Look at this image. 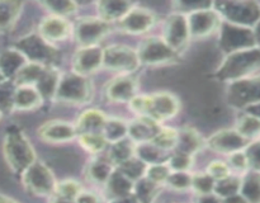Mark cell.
<instances>
[{"label":"cell","instance_id":"obj_1","mask_svg":"<svg viewBox=\"0 0 260 203\" xmlns=\"http://www.w3.org/2000/svg\"><path fill=\"white\" fill-rule=\"evenodd\" d=\"M3 154L8 166L15 174H23L36 160V152L24 132L18 126H9L3 141Z\"/></svg>","mask_w":260,"mask_h":203},{"label":"cell","instance_id":"obj_2","mask_svg":"<svg viewBox=\"0 0 260 203\" xmlns=\"http://www.w3.org/2000/svg\"><path fill=\"white\" fill-rule=\"evenodd\" d=\"M260 69V48H248L230 53L223 65L218 70L222 80L238 81L246 79L254 71Z\"/></svg>","mask_w":260,"mask_h":203},{"label":"cell","instance_id":"obj_3","mask_svg":"<svg viewBox=\"0 0 260 203\" xmlns=\"http://www.w3.org/2000/svg\"><path fill=\"white\" fill-rule=\"evenodd\" d=\"M213 7L230 24L248 28L260 22V7L254 2H220Z\"/></svg>","mask_w":260,"mask_h":203},{"label":"cell","instance_id":"obj_4","mask_svg":"<svg viewBox=\"0 0 260 203\" xmlns=\"http://www.w3.org/2000/svg\"><path fill=\"white\" fill-rule=\"evenodd\" d=\"M22 182L27 192L40 197L55 193L57 185L50 167L40 161H35L23 173Z\"/></svg>","mask_w":260,"mask_h":203},{"label":"cell","instance_id":"obj_5","mask_svg":"<svg viewBox=\"0 0 260 203\" xmlns=\"http://www.w3.org/2000/svg\"><path fill=\"white\" fill-rule=\"evenodd\" d=\"M55 98L63 103L84 104L91 98V84L85 76L70 74L62 78L56 90Z\"/></svg>","mask_w":260,"mask_h":203},{"label":"cell","instance_id":"obj_6","mask_svg":"<svg viewBox=\"0 0 260 203\" xmlns=\"http://www.w3.org/2000/svg\"><path fill=\"white\" fill-rule=\"evenodd\" d=\"M25 56L28 62L45 65L55 58V48L46 42L40 35H30L22 38L13 46Z\"/></svg>","mask_w":260,"mask_h":203},{"label":"cell","instance_id":"obj_7","mask_svg":"<svg viewBox=\"0 0 260 203\" xmlns=\"http://www.w3.org/2000/svg\"><path fill=\"white\" fill-rule=\"evenodd\" d=\"M256 43L255 33L245 27L226 23L222 25L221 32V46L228 52H238V51L253 48Z\"/></svg>","mask_w":260,"mask_h":203},{"label":"cell","instance_id":"obj_8","mask_svg":"<svg viewBox=\"0 0 260 203\" xmlns=\"http://www.w3.org/2000/svg\"><path fill=\"white\" fill-rule=\"evenodd\" d=\"M175 51L165 42L164 38H147L141 43L137 55L140 62L147 65H157V63L170 62L175 58Z\"/></svg>","mask_w":260,"mask_h":203},{"label":"cell","instance_id":"obj_9","mask_svg":"<svg viewBox=\"0 0 260 203\" xmlns=\"http://www.w3.org/2000/svg\"><path fill=\"white\" fill-rule=\"evenodd\" d=\"M140 60L136 51L127 46H111L104 50L103 65L107 69L121 73H131L139 66Z\"/></svg>","mask_w":260,"mask_h":203},{"label":"cell","instance_id":"obj_10","mask_svg":"<svg viewBox=\"0 0 260 203\" xmlns=\"http://www.w3.org/2000/svg\"><path fill=\"white\" fill-rule=\"evenodd\" d=\"M111 30L109 23L101 18H84L75 28V37L81 47H91L103 40Z\"/></svg>","mask_w":260,"mask_h":203},{"label":"cell","instance_id":"obj_11","mask_svg":"<svg viewBox=\"0 0 260 203\" xmlns=\"http://www.w3.org/2000/svg\"><path fill=\"white\" fill-rule=\"evenodd\" d=\"M229 100L235 107H249L260 101V76L234 81Z\"/></svg>","mask_w":260,"mask_h":203},{"label":"cell","instance_id":"obj_12","mask_svg":"<svg viewBox=\"0 0 260 203\" xmlns=\"http://www.w3.org/2000/svg\"><path fill=\"white\" fill-rule=\"evenodd\" d=\"M179 111V100L170 93H156L147 95V118L162 122L172 118Z\"/></svg>","mask_w":260,"mask_h":203},{"label":"cell","instance_id":"obj_13","mask_svg":"<svg viewBox=\"0 0 260 203\" xmlns=\"http://www.w3.org/2000/svg\"><path fill=\"white\" fill-rule=\"evenodd\" d=\"M211 150L220 154H235L244 151L249 146V140L241 136L235 129H221L208 139L206 142Z\"/></svg>","mask_w":260,"mask_h":203},{"label":"cell","instance_id":"obj_14","mask_svg":"<svg viewBox=\"0 0 260 203\" xmlns=\"http://www.w3.org/2000/svg\"><path fill=\"white\" fill-rule=\"evenodd\" d=\"M190 37L189 24L184 15L175 14L168 19L164 29V40L175 52L187 45Z\"/></svg>","mask_w":260,"mask_h":203},{"label":"cell","instance_id":"obj_15","mask_svg":"<svg viewBox=\"0 0 260 203\" xmlns=\"http://www.w3.org/2000/svg\"><path fill=\"white\" fill-rule=\"evenodd\" d=\"M104 51L98 46L91 47H81L74 57L73 67L75 74L81 76H86L93 74L103 66Z\"/></svg>","mask_w":260,"mask_h":203},{"label":"cell","instance_id":"obj_16","mask_svg":"<svg viewBox=\"0 0 260 203\" xmlns=\"http://www.w3.org/2000/svg\"><path fill=\"white\" fill-rule=\"evenodd\" d=\"M188 24L192 37H206L220 27V14L212 9L198 10L190 13Z\"/></svg>","mask_w":260,"mask_h":203},{"label":"cell","instance_id":"obj_17","mask_svg":"<svg viewBox=\"0 0 260 203\" xmlns=\"http://www.w3.org/2000/svg\"><path fill=\"white\" fill-rule=\"evenodd\" d=\"M76 133H78L76 127L63 121H48L38 128L40 139L52 144L71 141Z\"/></svg>","mask_w":260,"mask_h":203},{"label":"cell","instance_id":"obj_18","mask_svg":"<svg viewBox=\"0 0 260 203\" xmlns=\"http://www.w3.org/2000/svg\"><path fill=\"white\" fill-rule=\"evenodd\" d=\"M155 15L145 8H135L121 20V28L131 35H141L154 25Z\"/></svg>","mask_w":260,"mask_h":203},{"label":"cell","instance_id":"obj_19","mask_svg":"<svg viewBox=\"0 0 260 203\" xmlns=\"http://www.w3.org/2000/svg\"><path fill=\"white\" fill-rule=\"evenodd\" d=\"M38 33L47 43L66 40L71 33V24L62 17L51 15L42 20L38 27Z\"/></svg>","mask_w":260,"mask_h":203},{"label":"cell","instance_id":"obj_20","mask_svg":"<svg viewBox=\"0 0 260 203\" xmlns=\"http://www.w3.org/2000/svg\"><path fill=\"white\" fill-rule=\"evenodd\" d=\"M135 93H136V80L132 76H118L107 86L108 99L117 103L131 101L135 98Z\"/></svg>","mask_w":260,"mask_h":203},{"label":"cell","instance_id":"obj_21","mask_svg":"<svg viewBox=\"0 0 260 203\" xmlns=\"http://www.w3.org/2000/svg\"><path fill=\"white\" fill-rule=\"evenodd\" d=\"M159 129V123L154 119L140 117L139 119L128 124V136L135 144H145V142H151Z\"/></svg>","mask_w":260,"mask_h":203},{"label":"cell","instance_id":"obj_22","mask_svg":"<svg viewBox=\"0 0 260 203\" xmlns=\"http://www.w3.org/2000/svg\"><path fill=\"white\" fill-rule=\"evenodd\" d=\"M43 96L35 86L20 85L17 86L14 93L15 111H35L41 107Z\"/></svg>","mask_w":260,"mask_h":203},{"label":"cell","instance_id":"obj_23","mask_svg":"<svg viewBox=\"0 0 260 203\" xmlns=\"http://www.w3.org/2000/svg\"><path fill=\"white\" fill-rule=\"evenodd\" d=\"M27 62L25 56L14 47L0 53V71L7 80H13Z\"/></svg>","mask_w":260,"mask_h":203},{"label":"cell","instance_id":"obj_24","mask_svg":"<svg viewBox=\"0 0 260 203\" xmlns=\"http://www.w3.org/2000/svg\"><path fill=\"white\" fill-rule=\"evenodd\" d=\"M132 9V3L123 0H107L98 4L99 18L104 22L111 23L114 20L121 22Z\"/></svg>","mask_w":260,"mask_h":203},{"label":"cell","instance_id":"obj_25","mask_svg":"<svg viewBox=\"0 0 260 203\" xmlns=\"http://www.w3.org/2000/svg\"><path fill=\"white\" fill-rule=\"evenodd\" d=\"M106 189L109 197H112V199L127 197V195L134 194L135 182L129 179L126 174H123L121 170H114L113 174L107 182Z\"/></svg>","mask_w":260,"mask_h":203},{"label":"cell","instance_id":"obj_26","mask_svg":"<svg viewBox=\"0 0 260 203\" xmlns=\"http://www.w3.org/2000/svg\"><path fill=\"white\" fill-rule=\"evenodd\" d=\"M107 118L102 111L96 109H89L85 111L78 119L76 123V129L78 133H88V132H103L104 126H106Z\"/></svg>","mask_w":260,"mask_h":203},{"label":"cell","instance_id":"obj_27","mask_svg":"<svg viewBox=\"0 0 260 203\" xmlns=\"http://www.w3.org/2000/svg\"><path fill=\"white\" fill-rule=\"evenodd\" d=\"M136 156V144L132 140H121L118 142L111 144L109 149V161L113 165L121 166L126 161Z\"/></svg>","mask_w":260,"mask_h":203},{"label":"cell","instance_id":"obj_28","mask_svg":"<svg viewBox=\"0 0 260 203\" xmlns=\"http://www.w3.org/2000/svg\"><path fill=\"white\" fill-rule=\"evenodd\" d=\"M47 66L41 65V63L36 62H27L22 69L19 70V73L15 75V78L13 79L14 84L17 86L20 85H30L36 86L38 81L41 80V78L45 74Z\"/></svg>","mask_w":260,"mask_h":203},{"label":"cell","instance_id":"obj_29","mask_svg":"<svg viewBox=\"0 0 260 203\" xmlns=\"http://www.w3.org/2000/svg\"><path fill=\"white\" fill-rule=\"evenodd\" d=\"M240 194L249 203H260V172L253 170L246 173L241 179Z\"/></svg>","mask_w":260,"mask_h":203},{"label":"cell","instance_id":"obj_30","mask_svg":"<svg viewBox=\"0 0 260 203\" xmlns=\"http://www.w3.org/2000/svg\"><path fill=\"white\" fill-rule=\"evenodd\" d=\"M205 145L203 137L201 136L200 132L196 131L192 127H185L179 132V140H178V151L187 152V154L193 155L197 152L201 147Z\"/></svg>","mask_w":260,"mask_h":203},{"label":"cell","instance_id":"obj_31","mask_svg":"<svg viewBox=\"0 0 260 203\" xmlns=\"http://www.w3.org/2000/svg\"><path fill=\"white\" fill-rule=\"evenodd\" d=\"M23 4L20 2H0V32H7L14 25L20 14Z\"/></svg>","mask_w":260,"mask_h":203},{"label":"cell","instance_id":"obj_32","mask_svg":"<svg viewBox=\"0 0 260 203\" xmlns=\"http://www.w3.org/2000/svg\"><path fill=\"white\" fill-rule=\"evenodd\" d=\"M113 172V164L111 161L96 159L88 165L86 174L91 182L96 183V184H107Z\"/></svg>","mask_w":260,"mask_h":203},{"label":"cell","instance_id":"obj_33","mask_svg":"<svg viewBox=\"0 0 260 203\" xmlns=\"http://www.w3.org/2000/svg\"><path fill=\"white\" fill-rule=\"evenodd\" d=\"M159 189L160 184H156V183L151 182V180L145 177L135 183L134 194L136 195L140 203H152L157 193H159Z\"/></svg>","mask_w":260,"mask_h":203},{"label":"cell","instance_id":"obj_34","mask_svg":"<svg viewBox=\"0 0 260 203\" xmlns=\"http://www.w3.org/2000/svg\"><path fill=\"white\" fill-rule=\"evenodd\" d=\"M178 140H179V132L177 129L170 127H160L157 133L151 140V144L162 151H168L178 146Z\"/></svg>","mask_w":260,"mask_h":203},{"label":"cell","instance_id":"obj_35","mask_svg":"<svg viewBox=\"0 0 260 203\" xmlns=\"http://www.w3.org/2000/svg\"><path fill=\"white\" fill-rule=\"evenodd\" d=\"M103 134L109 144L118 142L126 139V136L128 134V124L118 118L108 119L103 128Z\"/></svg>","mask_w":260,"mask_h":203},{"label":"cell","instance_id":"obj_36","mask_svg":"<svg viewBox=\"0 0 260 203\" xmlns=\"http://www.w3.org/2000/svg\"><path fill=\"white\" fill-rule=\"evenodd\" d=\"M236 131L250 141L251 139L260 136V119L255 116L246 113L238 121L236 124Z\"/></svg>","mask_w":260,"mask_h":203},{"label":"cell","instance_id":"obj_37","mask_svg":"<svg viewBox=\"0 0 260 203\" xmlns=\"http://www.w3.org/2000/svg\"><path fill=\"white\" fill-rule=\"evenodd\" d=\"M79 142L86 151L91 154H98L106 149L107 141L103 132H88V133H81L79 137Z\"/></svg>","mask_w":260,"mask_h":203},{"label":"cell","instance_id":"obj_38","mask_svg":"<svg viewBox=\"0 0 260 203\" xmlns=\"http://www.w3.org/2000/svg\"><path fill=\"white\" fill-rule=\"evenodd\" d=\"M147 166H149V165H147L146 162L142 161V160L139 159L137 156H135L132 157L131 160L124 162V164H122L121 166H119V170H121L123 174H126L129 179H132L136 183L137 180L145 178Z\"/></svg>","mask_w":260,"mask_h":203},{"label":"cell","instance_id":"obj_39","mask_svg":"<svg viewBox=\"0 0 260 203\" xmlns=\"http://www.w3.org/2000/svg\"><path fill=\"white\" fill-rule=\"evenodd\" d=\"M17 85L13 80H5L0 84V111L9 113L14 111V93Z\"/></svg>","mask_w":260,"mask_h":203},{"label":"cell","instance_id":"obj_40","mask_svg":"<svg viewBox=\"0 0 260 203\" xmlns=\"http://www.w3.org/2000/svg\"><path fill=\"white\" fill-rule=\"evenodd\" d=\"M241 188V179L236 177H229L226 179L218 180L216 182L215 185V194L218 195L220 198L225 199V198L230 197V195L238 194L240 193Z\"/></svg>","mask_w":260,"mask_h":203},{"label":"cell","instance_id":"obj_41","mask_svg":"<svg viewBox=\"0 0 260 203\" xmlns=\"http://www.w3.org/2000/svg\"><path fill=\"white\" fill-rule=\"evenodd\" d=\"M161 152L162 150L152 145L151 142H145V144H140L139 146H136V156L146 162L147 165L161 162L160 161L162 155Z\"/></svg>","mask_w":260,"mask_h":203},{"label":"cell","instance_id":"obj_42","mask_svg":"<svg viewBox=\"0 0 260 203\" xmlns=\"http://www.w3.org/2000/svg\"><path fill=\"white\" fill-rule=\"evenodd\" d=\"M170 174H172V169L169 167L168 162H156V164H150L147 166L145 177L156 184H162V183H167Z\"/></svg>","mask_w":260,"mask_h":203},{"label":"cell","instance_id":"obj_43","mask_svg":"<svg viewBox=\"0 0 260 203\" xmlns=\"http://www.w3.org/2000/svg\"><path fill=\"white\" fill-rule=\"evenodd\" d=\"M216 180L207 173H201V174H194L192 178V188L200 195L211 194L215 192Z\"/></svg>","mask_w":260,"mask_h":203},{"label":"cell","instance_id":"obj_44","mask_svg":"<svg viewBox=\"0 0 260 203\" xmlns=\"http://www.w3.org/2000/svg\"><path fill=\"white\" fill-rule=\"evenodd\" d=\"M81 192H83V190H81V185L79 184L76 180L73 179H66L57 183L55 190V193L57 194L58 198H65V199L71 200H75L76 197H78Z\"/></svg>","mask_w":260,"mask_h":203},{"label":"cell","instance_id":"obj_45","mask_svg":"<svg viewBox=\"0 0 260 203\" xmlns=\"http://www.w3.org/2000/svg\"><path fill=\"white\" fill-rule=\"evenodd\" d=\"M168 165L172 172H189L190 167L193 166V155L175 151L168 160Z\"/></svg>","mask_w":260,"mask_h":203},{"label":"cell","instance_id":"obj_46","mask_svg":"<svg viewBox=\"0 0 260 203\" xmlns=\"http://www.w3.org/2000/svg\"><path fill=\"white\" fill-rule=\"evenodd\" d=\"M43 7L47 8L53 15L57 17H66L75 13L76 4L74 2H68V0H56V2H45L42 3Z\"/></svg>","mask_w":260,"mask_h":203},{"label":"cell","instance_id":"obj_47","mask_svg":"<svg viewBox=\"0 0 260 203\" xmlns=\"http://www.w3.org/2000/svg\"><path fill=\"white\" fill-rule=\"evenodd\" d=\"M192 178L193 175L188 172H172L170 177L168 178L167 184L173 189L185 190L192 188Z\"/></svg>","mask_w":260,"mask_h":203},{"label":"cell","instance_id":"obj_48","mask_svg":"<svg viewBox=\"0 0 260 203\" xmlns=\"http://www.w3.org/2000/svg\"><path fill=\"white\" fill-rule=\"evenodd\" d=\"M207 174L211 175L216 182L226 179L230 177V166L226 162L222 161H213L208 165Z\"/></svg>","mask_w":260,"mask_h":203},{"label":"cell","instance_id":"obj_49","mask_svg":"<svg viewBox=\"0 0 260 203\" xmlns=\"http://www.w3.org/2000/svg\"><path fill=\"white\" fill-rule=\"evenodd\" d=\"M245 154L249 160V166L260 172V141L249 144V146L245 149Z\"/></svg>","mask_w":260,"mask_h":203},{"label":"cell","instance_id":"obj_50","mask_svg":"<svg viewBox=\"0 0 260 203\" xmlns=\"http://www.w3.org/2000/svg\"><path fill=\"white\" fill-rule=\"evenodd\" d=\"M230 166L235 170H246V167L249 166V160L245 150L230 155Z\"/></svg>","mask_w":260,"mask_h":203},{"label":"cell","instance_id":"obj_51","mask_svg":"<svg viewBox=\"0 0 260 203\" xmlns=\"http://www.w3.org/2000/svg\"><path fill=\"white\" fill-rule=\"evenodd\" d=\"M75 203H101V199L98 195L91 192H81L76 197Z\"/></svg>","mask_w":260,"mask_h":203},{"label":"cell","instance_id":"obj_52","mask_svg":"<svg viewBox=\"0 0 260 203\" xmlns=\"http://www.w3.org/2000/svg\"><path fill=\"white\" fill-rule=\"evenodd\" d=\"M197 203H223V202H222V198L216 195L215 193H211V194L201 195V197L198 198Z\"/></svg>","mask_w":260,"mask_h":203},{"label":"cell","instance_id":"obj_53","mask_svg":"<svg viewBox=\"0 0 260 203\" xmlns=\"http://www.w3.org/2000/svg\"><path fill=\"white\" fill-rule=\"evenodd\" d=\"M109 203H140V200L137 199L136 195L131 194L127 195V197H121V198H114Z\"/></svg>","mask_w":260,"mask_h":203},{"label":"cell","instance_id":"obj_54","mask_svg":"<svg viewBox=\"0 0 260 203\" xmlns=\"http://www.w3.org/2000/svg\"><path fill=\"white\" fill-rule=\"evenodd\" d=\"M223 203H249L248 200L245 199V198L243 197V195L240 194V193H238V194H234V195H230V197L225 198V199H222Z\"/></svg>","mask_w":260,"mask_h":203},{"label":"cell","instance_id":"obj_55","mask_svg":"<svg viewBox=\"0 0 260 203\" xmlns=\"http://www.w3.org/2000/svg\"><path fill=\"white\" fill-rule=\"evenodd\" d=\"M246 111H248L249 114H251V116H255L256 118L260 119V101L259 103L251 104V106L246 107Z\"/></svg>","mask_w":260,"mask_h":203},{"label":"cell","instance_id":"obj_56","mask_svg":"<svg viewBox=\"0 0 260 203\" xmlns=\"http://www.w3.org/2000/svg\"><path fill=\"white\" fill-rule=\"evenodd\" d=\"M0 203H18V202H15V200L12 199V198L7 197V195L0 194Z\"/></svg>","mask_w":260,"mask_h":203},{"label":"cell","instance_id":"obj_57","mask_svg":"<svg viewBox=\"0 0 260 203\" xmlns=\"http://www.w3.org/2000/svg\"><path fill=\"white\" fill-rule=\"evenodd\" d=\"M53 203H75V200L65 199V198H58V197H57V199L53 200Z\"/></svg>","mask_w":260,"mask_h":203},{"label":"cell","instance_id":"obj_58","mask_svg":"<svg viewBox=\"0 0 260 203\" xmlns=\"http://www.w3.org/2000/svg\"><path fill=\"white\" fill-rule=\"evenodd\" d=\"M255 40H256V42L259 43L260 45V22L258 23V24H256V29H255Z\"/></svg>","mask_w":260,"mask_h":203},{"label":"cell","instance_id":"obj_59","mask_svg":"<svg viewBox=\"0 0 260 203\" xmlns=\"http://www.w3.org/2000/svg\"><path fill=\"white\" fill-rule=\"evenodd\" d=\"M5 80H7V79L4 78V75H3V74H2V71H0V84H2V83H4Z\"/></svg>","mask_w":260,"mask_h":203},{"label":"cell","instance_id":"obj_60","mask_svg":"<svg viewBox=\"0 0 260 203\" xmlns=\"http://www.w3.org/2000/svg\"><path fill=\"white\" fill-rule=\"evenodd\" d=\"M3 114H4V113H3V112L0 111V121H2V118H3Z\"/></svg>","mask_w":260,"mask_h":203}]
</instances>
